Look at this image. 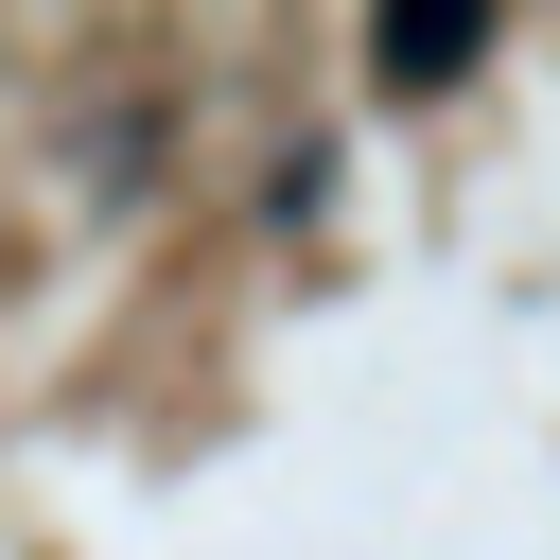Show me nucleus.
I'll return each instance as SVG.
<instances>
[{
	"label": "nucleus",
	"instance_id": "obj_1",
	"mask_svg": "<svg viewBox=\"0 0 560 560\" xmlns=\"http://www.w3.org/2000/svg\"><path fill=\"white\" fill-rule=\"evenodd\" d=\"M472 52H490V18H472V0H438V18H368V70H385V88H455Z\"/></svg>",
	"mask_w": 560,
	"mask_h": 560
}]
</instances>
